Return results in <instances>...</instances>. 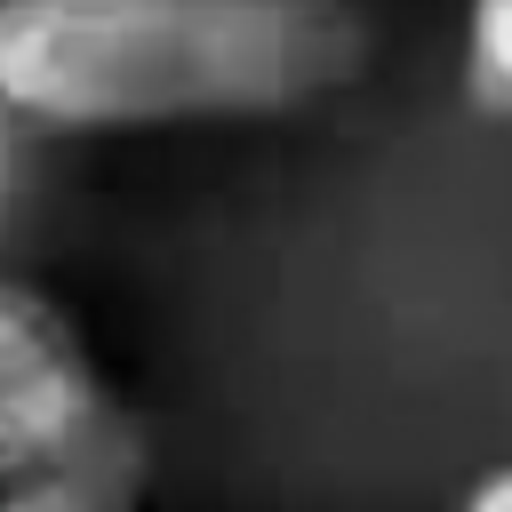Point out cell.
Wrapping results in <instances>:
<instances>
[{"instance_id":"6","label":"cell","mask_w":512,"mask_h":512,"mask_svg":"<svg viewBox=\"0 0 512 512\" xmlns=\"http://www.w3.org/2000/svg\"><path fill=\"white\" fill-rule=\"evenodd\" d=\"M456 512H512V464L480 472V480L464 488V504H456Z\"/></svg>"},{"instance_id":"2","label":"cell","mask_w":512,"mask_h":512,"mask_svg":"<svg viewBox=\"0 0 512 512\" xmlns=\"http://www.w3.org/2000/svg\"><path fill=\"white\" fill-rule=\"evenodd\" d=\"M112 392L80 328L24 280H0V488L72 472L120 448Z\"/></svg>"},{"instance_id":"3","label":"cell","mask_w":512,"mask_h":512,"mask_svg":"<svg viewBox=\"0 0 512 512\" xmlns=\"http://www.w3.org/2000/svg\"><path fill=\"white\" fill-rule=\"evenodd\" d=\"M0 512H144V464H136V440L72 464V472H48V480H16L0 488Z\"/></svg>"},{"instance_id":"5","label":"cell","mask_w":512,"mask_h":512,"mask_svg":"<svg viewBox=\"0 0 512 512\" xmlns=\"http://www.w3.org/2000/svg\"><path fill=\"white\" fill-rule=\"evenodd\" d=\"M16 200H24V120L0 104V224L16 216Z\"/></svg>"},{"instance_id":"4","label":"cell","mask_w":512,"mask_h":512,"mask_svg":"<svg viewBox=\"0 0 512 512\" xmlns=\"http://www.w3.org/2000/svg\"><path fill=\"white\" fill-rule=\"evenodd\" d=\"M464 104L480 120L512 128V0H464V56H456Z\"/></svg>"},{"instance_id":"1","label":"cell","mask_w":512,"mask_h":512,"mask_svg":"<svg viewBox=\"0 0 512 512\" xmlns=\"http://www.w3.org/2000/svg\"><path fill=\"white\" fill-rule=\"evenodd\" d=\"M360 64L352 0H0V104L48 136L280 120Z\"/></svg>"}]
</instances>
